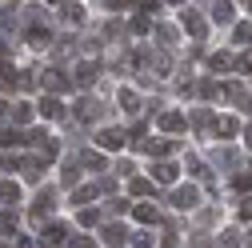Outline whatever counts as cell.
<instances>
[{"mask_svg": "<svg viewBox=\"0 0 252 248\" xmlns=\"http://www.w3.org/2000/svg\"><path fill=\"white\" fill-rule=\"evenodd\" d=\"M180 20H184V28H188V32H192V40H204V32H208V28H204V16H200V12L184 8V12H180Z\"/></svg>", "mask_w": 252, "mask_h": 248, "instance_id": "1", "label": "cell"}, {"mask_svg": "<svg viewBox=\"0 0 252 248\" xmlns=\"http://www.w3.org/2000/svg\"><path fill=\"white\" fill-rule=\"evenodd\" d=\"M192 204H196V188L192 184H180L172 192V208H192Z\"/></svg>", "mask_w": 252, "mask_h": 248, "instance_id": "2", "label": "cell"}, {"mask_svg": "<svg viewBox=\"0 0 252 248\" xmlns=\"http://www.w3.org/2000/svg\"><path fill=\"white\" fill-rule=\"evenodd\" d=\"M124 140H128V136H124L120 128H100V136H96L100 148H124Z\"/></svg>", "mask_w": 252, "mask_h": 248, "instance_id": "3", "label": "cell"}, {"mask_svg": "<svg viewBox=\"0 0 252 248\" xmlns=\"http://www.w3.org/2000/svg\"><path fill=\"white\" fill-rule=\"evenodd\" d=\"M96 72H100L96 60H80V64H76V84H92V80H96Z\"/></svg>", "mask_w": 252, "mask_h": 248, "instance_id": "4", "label": "cell"}, {"mask_svg": "<svg viewBox=\"0 0 252 248\" xmlns=\"http://www.w3.org/2000/svg\"><path fill=\"white\" fill-rule=\"evenodd\" d=\"M160 128H164V132H184L188 120H184L180 112H160Z\"/></svg>", "mask_w": 252, "mask_h": 248, "instance_id": "5", "label": "cell"}, {"mask_svg": "<svg viewBox=\"0 0 252 248\" xmlns=\"http://www.w3.org/2000/svg\"><path fill=\"white\" fill-rule=\"evenodd\" d=\"M152 176H156V180H160V184H172V180L180 176V168H176L172 160H160V164H156V168H152Z\"/></svg>", "mask_w": 252, "mask_h": 248, "instance_id": "6", "label": "cell"}, {"mask_svg": "<svg viewBox=\"0 0 252 248\" xmlns=\"http://www.w3.org/2000/svg\"><path fill=\"white\" fill-rule=\"evenodd\" d=\"M64 236H68V228H64V224H56V220H52V224H44V232H40V240H44V244H60Z\"/></svg>", "mask_w": 252, "mask_h": 248, "instance_id": "7", "label": "cell"}, {"mask_svg": "<svg viewBox=\"0 0 252 248\" xmlns=\"http://www.w3.org/2000/svg\"><path fill=\"white\" fill-rule=\"evenodd\" d=\"M40 116H48V120H60V116H64V104H60L56 96H44V100H40Z\"/></svg>", "mask_w": 252, "mask_h": 248, "instance_id": "8", "label": "cell"}, {"mask_svg": "<svg viewBox=\"0 0 252 248\" xmlns=\"http://www.w3.org/2000/svg\"><path fill=\"white\" fill-rule=\"evenodd\" d=\"M76 116H80V120H96V116H100V100H80V104H76Z\"/></svg>", "mask_w": 252, "mask_h": 248, "instance_id": "9", "label": "cell"}, {"mask_svg": "<svg viewBox=\"0 0 252 248\" xmlns=\"http://www.w3.org/2000/svg\"><path fill=\"white\" fill-rule=\"evenodd\" d=\"M216 132H220V136H236V132H240V120H236V116H220V120H216Z\"/></svg>", "mask_w": 252, "mask_h": 248, "instance_id": "10", "label": "cell"}, {"mask_svg": "<svg viewBox=\"0 0 252 248\" xmlns=\"http://www.w3.org/2000/svg\"><path fill=\"white\" fill-rule=\"evenodd\" d=\"M0 88H20V72L8 68V64H0Z\"/></svg>", "mask_w": 252, "mask_h": 248, "instance_id": "11", "label": "cell"}, {"mask_svg": "<svg viewBox=\"0 0 252 248\" xmlns=\"http://www.w3.org/2000/svg\"><path fill=\"white\" fill-rule=\"evenodd\" d=\"M120 108H124V112H136V108H140V96H136L132 88H120Z\"/></svg>", "mask_w": 252, "mask_h": 248, "instance_id": "12", "label": "cell"}, {"mask_svg": "<svg viewBox=\"0 0 252 248\" xmlns=\"http://www.w3.org/2000/svg\"><path fill=\"white\" fill-rule=\"evenodd\" d=\"M0 200H4V204H16V200H20V184L4 180V184H0Z\"/></svg>", "mask_w": 252, "mask_h": 248, "instance_id": "13", "label": "cell"}, {"mask_svg": "<svg viewBox=\"0 0 252 248\" xmlns=\"http://www.w3.org/2000/svg\"><path fill=\"white\" fill-rule=\"evenodd\" d=\"M128 192H132V196H152V180H144V176H132Z\"/></svg>", "mask_w": 252, "mask_h": 248, "instance_id": "14", "label": "cell"}, {"mask_svg": "<svg viewBox=\"0 0 252 248\" xmlns=\"http://www.w3.org/2000/svg\"><path fill=\"white\" fill-rule=\"evenodd\" d=\"M44 84H48L52 92H64V88H68V80L60 76V68H48V76H44Z\"/></svg>", "mask_w": 252, "mask_h": 248, "instance_id": "15", "label": "cell"}, {"mask_svg": "<svg viewBox=\"0 0 252 248\" xmlns=\"http://www.w3.org/2000/svg\"><path fill=\"white\" fill-rule=\"evenodd\" d=\"M56 200L48 196V192H40V200H36V208H32V220H44V216H48V208H52Z\"/></svg>", "mask_w": 252, "mask_h": 248, "instance_id": "16", "label": "cell"}, {"mask_svg": "<svg viewBox=\"0 0 252 248\" xmlns=\"http://www.w3.org/2000/svg\"><path fill=\"white\" fill-rule=\"evenodd\" d=\"M136 220H140V224H156V220H160V212H156L152 204H140V208H136Z\"/></svg>", "mask_w": 252, "mask_h": 248, "instance_id": "17", "label": "cell"}, {"mask_svg": "<svg viewBox=\"0 0 252 248\" xmlns=\"http://www.w3.org/2000/svg\"><path fill=\"white\" fill-rule=\"evenodd\" d=\"M208 68H216V72H224V68H232V56H228V52H212V60H208Z\"/></svg>", "mask_w": 252, "mask_h": 248, "instance_id": "18", "label": "cell"}, {"mask_svg": "<svg viewBox=\"0 0 252 248\" xmlns=\"http://www.w3.org/2000/svg\"><path fill=\"white\" fill-rule=\"evenodd\" d=\"M104 240H108L112 248H120V244H124V228H120V224H108V228H104Z\"/></svg>", "mask_w": 252, "mask_h": 248, "instance_id": "19", "label": "cell"}, {"mask_svg": "<svg viewBox=\"0 0 252 248\" xmlns=\"http://www.w3.org/2000/svg\"><path fill=\"white\" fill-rule=\"evenodd\" d=\"M12 120H16V124H28V120H32V104H24V100H20V104L12 108Z\"/></svg>", "mask_w": 252, "mask_h": 248, "instance_id": "20", "label": "cell"}, {"mask_svg": "<svg viewBox=\"0 0 252 248\" xmlns=\"http://www.w3.org/2000/svg\"><path fill=\"white\" fill-rule=\"evenodd\" d=\"M48 40H52V36H48V28H28V44H36V48H40V44H48Z\"/></svg>", "mask_w": 252, "mask_h": 248, "instance_id": "21", "label": "cell"}, {"mask_svg": "<svg viewBox=\"0 0 252 248\" xmlns=\"http://www.w3.org/2000/svg\"><path fill=\"white\" fill-rule=\"evenodd\" d=\"M172 148H176L172 140H152V144H148V152H152V156H168Z\"/></svg>", "mask_w": 252, "mask_h": 248, "instance_id": "22", "label": "cell"}, {"mask_svg": "<svg viewBox=\"0 0 252 248\" xmlns=\"http://www.w3.org/2000/svg\"><path fill=\"white\" fill-rule=\"evenodd\" d=\"M192 124H196V128H208V124H216V120H212L208 108H196V112H192Z\"/></svg>", "mask_w": 252, "mask_h": 248, "instance_id": "23", "label": "cell"}, {"mask_svg": "<svg viewBox=\"0 0 252 248\" xmlns=\"http://www.w3.org/2000/svg\"><path fill=\"white\" fill-rule=\"evenodd\" d=\"M96 192H100V188H76V192H72V200H76V204L84 208V204H88L92 196H96Z\"/></svg>", "mask_w": 252, "mask_h": 248, "instance_id": "24", "label": "cell"}, {"mask_svg": "<svg viewBox=\"0 0 252 248\" xmlns=\"http://www.w3.org/2000/svg\"><path fill=\"white\" fill-rule=\"evenodd\" d=\"M224 96H228V100H236V104H244V88H240V84L232 80V84L224 88Z\"/></svg>", "mask_w": 252, "mask_h": 248, "instance_id": "25", "label": "cell"}, {"mask_svg": "<svg viewBox=\"0 0 252 248\" xmlns=\"http://www.w3.org/2000/svg\"><path fill=\"white\" fill-rule=\"evenodd\" d=\"M212 20H232V4H212Z\"/></svg>", "mask_w": 252, "mask_h": 248, "instance_id": "26", "label": "cell"}, {"mask_svg": "<svg viewBox=\"0 0 252 248\" xmlns=\"http://www.w3.org/2000/svg\"><path fill=\"white\" fill-rule=\"evenodd\" d=\"M216 248H240V232H224Z\"/></svg>", "mask_w": 252, "mask_h": 248, "instance_id": "27", "label": "cell"}, {"mask_svg": "<svg viewBox=\"0 0 252 248\" xmlns=\"http://www.w3.org/2000/svg\"><path fill=\"white\" fill-rule=\"evenodd\" d=\"M96 220H100L96 208H80V224H96Z\"/></svg>", "mask_w": 252, "mask_h": 248, "instance_id": "28", "label": "cell"}, {"mask_svg": "<svg viewBox=\"0 0 252 248\" xmlns=\"http://www.w3.org/2000/svg\"><path fill=\"white\" fill-rule=\"evenodd\" d=\"M88 168H104V160H100V152H84V156H80Z\"/></svg>", "mask_w": 252, "mask_h": 248, "instance_id": "29", "label": "cell"}, {"mask_svg": "<svg viewBox=\"0 0 252 248\" xmlns=\"http://www.w3.org/2000/svg\"><path fill=\"white\" fill-rule=\"evenodd\" d=\"M236 40H240V44H252V24H240V28H236Z\"/></svg>", "mask_w": 252, "mask_h": 248, "instance_id": "30", "label": "cell"}, {"mask_svg": "<svg viewBox=\"0 0 252 248\" xmlns=\"http://www.w3.org/2000/svg\"><path fill=\"white\" fill-rule=\"evenodd\" d=\"M64 20L76 24V20H80V4H64Z\"/></svg>", "mask_w": 252, "mask_h": 248, "instance_id": "31", "label": "cell"}, {"mask_svg": "<svg viewBox=\"0 0 252 248\" xmlns=\"http://www.w3.org/2000/svg\"><path fill=\"white\" fill-rule=\"evenodd\" d=\"M236 188H240V192L252 188V172H240V176H236Z\"/></svg>", "mask_w": 252, "mask_h": 248, "instance_id": "32", "label": "cell"}, {"mask_svg": "<svg viewBox=\"0 0 252 248\" xmlns=\"http://www.w3.org/2000/svg\"><path fill=\"white\" fill-rule=\"evenodd\" d=\"M216 160H220V164H236V152L224 148V152H216Z\"/></svg>", "mask_w": 252, "mask_h": 248, "instance_id": "33", "label": "cell"}, {"mask_svg": "<svg viewBox=\"0 0 252 248\" xmlns=\"http://www.w3.org/2000/svg\"><path fill=\"white\" fill-rule=\"evenodd\" d=\"M12 224H16L12 212H0V232H12Z\"/></svg>", "mask_w": 252, "mask_h": 248, "instance_id": "34", "label": "cell"}, {"mask_svg": "<svg viewBox=\"0 0 252 248\" xmlns=\"http://www.w3.org/2000/svg\"><path fill=\"white\" fill-rule=\"evenodd\" d=\"M216 92H220V88H216L212 80H204V84H200V96H216Z\"/></svg>", "mask_w": 252, "mask_h": 248, "instance_id": "35", "label": "cell"}, {"mask_svg": "<svg viewBox=\"0 0 252 248\" xmlns=\"http://www.w3.org/2000/svg\"><path fill=\"white\" fill-rule=\"evenodd\" d=\"M76 176H80V172H76V164H68V168H64V184H76Z\"/></svg>", "mask_w": 252, "mask_h": 248, "instance_id": "36", "label": "cell"}, {"mask_svg": "<svg viewBox=\"0 0 252 248\" xmlns=\"http://www.w3.org/2000/svg\"><path fill=\"white\" fill-rule=\"evenodd\" d=\"M240 216H244V220H252V196H248V200L240 204Z\"/></svg>", "mask_w": 252, "mask_h": 248, "instance_id": "37", "label": "cell"}, {"mask_svg": "<svg viewBox=\"0 0 252 248\" xmlns=\"http://www.w3.org/2000/svg\"><path fill=\"white\" fill-rule=\"evenodd\" d=\"M236 64H240V68H252V48H248V52H244V56L236 60Z\"/></svg>", "mask_w": 252, "mask_h": 248, "instance_id": "38", "label": "cell"}, {"mask_svg": "<svg viewBox=\"0 0 252 248\" xmlns=\"http://www.w3.org/2000/svg\"><path fill=\"white\" fill-rule=\"evenodd\" d=\"M72 248H92V240H72Z\"/></svg>", "mask_w": 252, "mask_h": 248, "instance_id": "39", "label": "cell"}, {"mask_svg": "<svg viewBox=\"0 0 252 248\" xmlns=\"http://www.w3.org/2000/svg\"><path fill=\"white\" fill-rule=\"evenodd\" d=\"M244 144H248V148H252V128H244Z\"/></svg>", "mask_w": 252, "mask_h": 248, "instance_id": "40", "label": "cell"}, {"mask_svg": "<svg viewBox=\"0 0 252 248\" xmlns=\"http://www.w3.org/2000/svg\"><path fill=\"white\" fill-rule=\"evenodd\" d=\"M0 112H4V100H0Z\"/></svg>", "mask_w": 252, "mask_h": 248, "instance_id": "41", "label": "cell"}, {"mask_svg": "<svg viewBox=\"0 0 252 248\" xmlns=\"http://www.w3.org/2000/svg\"><path fill=\"white\" fill-rule=\"evenodd\" d=\"M248 244H252V232H248Z\"/></svg>", "mask_w": 252, "mask_h": 248, "instance_id": "42", "label": "cell"}, {"mask_svg": "<svg viewBox=\"0 0 252 248\" xmlns=\"http://www.w3.org/2000/svg\"><path fill=\"white\" fill-rule=\"evenodd\" d=\"M248 8H252V4H248Z\"/></svg>", "mask_w": 252, "mask_h": 248, "instance_id": "43", "label": "cell"}]
</instances>
